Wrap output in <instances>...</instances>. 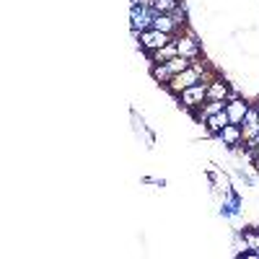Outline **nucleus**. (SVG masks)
Listing matches in <instances>:
<instances>
[{
	"label": "nucleus",
	"instance_id": "obj_11",
	"mask_svg": "<svg viewBox=\"0 0 259 259\" xmlns=\"http://www.w3.org/2000/svg\"><path fill=\"white\" fill-rule=\"evenodd\" d=\"M226 124H231V119H228V112H221V114H212V117H207V119H205V127H207V135H218L221 130L226 127Z\"/></svg>",
	"mask_w": 259,
	"mask_h": 259
},
{
	"label": "nucleus",
	"instance_id": "obj_5",
	"mask_svg": "<svg viewBox=\"0 0 259 259\" xmlns=\"http://www.w3.org/2000/svg\"><path fill=\"white\" fill-rule=\"evenodd\" d=\"M249 101L246 99H231V101H226V112H228V119H231V124H244V117H246V112H249Z\"/></svg>",
	"mask_w": 259,
	"mask_h": 259
},
{
	"label": "nucleus",
	"instance_id": "obj_3",
	"mask_svg": "<svg viewBox=\"0 0 259 259\" xmlns=\"http://www.w3.org/2000/svg\"><path fill=\"white\" fill-rule=\"evenodd\" d=\"M194 83H200V73L197 70H194V68H187L184 73H177L174 78H171V83H166L163 85V89L171 94V96H179L184 89H189V85H194Z\"/></svg>",
	"mask_w": 259,
	"mask_h": 259
},
{
	"label": "nucleus",
	"instance_id": "obj_10",
	"mask_svg": "<svg viewBox=\"0 0 259 259\" xmlns=\"http://www.w3.org/2000/svg\"><path fill=\"white\" fill-rule=\"evenodd\" d=\"M150 75H153V80L161 83V85L171 83V78H174V73H171V68L166 62H153V65H150Z\"/></svg>",
	"mask_w": 259,
	"mask_h": 259
},
{
	"label": "nucleus",
	"instance_id": "obj_12",
	"mask_svg": "<svg viewBox=\"0 0 259 259\" xmlns=\"http://www.w3.org/2000/svg\"><path fill=\"white\" fill-rule=\"evenodd\" d=\"M166 65H168V68H171V73L177 75V73H184L187 68H192V60H187V57L177 55V57H171V60H168Z\"/></svg>",
	"mask_w": 259,
	"mask_h": 259
},
{
	"label": "nucleus",
	"instance_id": "obj_6",
	"mask_svg": "<svg viewBox=\"0 0 259 259\" xmlns=\"http://www.w3.org/2000/svg\"><path fill=\"white\" fill-rule=\"evenodd\" d=\"M218 138L226 148H239V145H244V133H241V124H226L218 135Z\"/></svg>",
	"mask_w": 259,
	"mask_h": 259
},
{
	"label": "nucleus",
	"instance_id": "obj_9",
	"mask_svg": "<svg viewBox=\"0 0 259 259\" xmlns=\"http://www.w3.org/2000/svg\"><path fill=\"white\" fill-rule=\"evenodd\" d=\"M179 55V47H177V39H171L168 45L163 47V50H158V52H150L148 57H150V62H168L171 57H177Z\"/></svg>",
	"mask_w": 259,
	"mask_h": 259
},
{
	"label": "nucleus",
	"instance_id": "obj_1",
	"mask_svg": "<svg viewBox=\"0 0 259 259\" xmlns=\"http://www.w3.org/2000/svg\"><path fill=\"white\" fill-rule=\"evenodd\" d=\"M177 101L184 106L187 112H197L200 106L207 101V83H194V85H189V89H184V91L177 96Z\"/></svg>",
	"mask_w": 259,
	"mask_h": 259
},
{
	"label": "nucleus",
	"instance_id": "obj_2",
	"mask_svg": "<svg viewBox=\"0 0 259 259\" xmlns=\"http://www.w3.org/2000/svg\"><path fill=\"white\" fill-rule=\"evenodd\" d=\"M138 39H140V47L150 55V52H158L163 50L171 39H177V36H171L166 31H158V29H145V31H138Z\"/></svg>",
	"mask_w": 259,
	"mask_h": 259
},
{
	"label": "nucleus",
	"instance_id": "obj_4",
	"mask_svg": "<svg viewBox=\"0 0 259 259\" xmlns=\"http://www.w3.org/2000/svg\"><path fill=\"white\" fill-rule=\"evenodd\" d=\"M177 47H179V55H182V57H187V60H197V57L202 55L197 34H192L189 29H184V34H182V36H177Z\"/></svg>",
	"mask_w": 259,
	"mask_h": 259
},
{
	"label": "nucleus",
	"instance_id": "obj_8",
	"mask_svg": "<svg viewBox=\"0 0 259 259\" xmlns=\"http://www.w3.org/2000/svg\"><path fill=\"white\" fill-rule=\"evenodd\" d=\"M207 99L210 101H228L231 99V85L223 78H212L207 83Z\"/></svg>",
	"mask_w": 259,
	"mask_h": 259
},
{
	"label": "nucleus",
	"instance_id": "obj_13",
	"mask_svg": "<svg viewBox=\"0 0 259 259\" xmlns=\"http://www.w3.org/2000/svg\"><path fill=\"white\" fill-rule=\"evenodd\" d=\"M241 236H244L249 251H259V228H244Z\"/></svg>",
	"mask_w": 259,
	"mask_h": 259
},
{
	"label": "nucleus",
	"instance_id": "obj_15",
	"mask_svg": "<svg viewBox=\"0 0 259 259\" xmlns=\"http://www.w3.org/2000/svg\"><path fill=\"white\" fill-rule=\"evenodd\" d=\"M244 124H259V106H249V112L244 117Z\"/></svg>",
	"mask_w": 259,
	"mask_h": 259
},
{
	"label": "nucleus",
	"instance_id": "obj_14",
	"mask_svg": "<svg viewBox=\"0 0 259 259\" xmlns=\"http://www.w3.org/2000/svg\"><path fill=\"white\" fill-rule=\"evenodd\" d=\"M179 6V0H153V11L156 13H171Z\"/></svg>",
	"mask_w": 259,
	"mask_h": 259
},
{
	"label": "nucleus",
	"instance_id": "obj_7",
	"mask_svg": "<svg viewBox=\"0 0 259 259\" xmlns=\"http://www.w3.org/2000/svg\"><path fill=\"white\" fill-rule=\"evenodd\" d=\"M153 29L166 31V34H171V36H182V34H184V29L177 24L171 13H156V18H153Z\"/></svg>",
	"mask_w": 259,
	"mask_h": 259
}]
</instances>
